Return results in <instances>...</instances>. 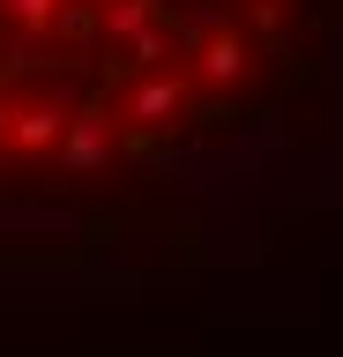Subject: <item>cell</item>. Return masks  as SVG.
<instances>
[{"mask_svg": "<svg viewBox=\"0 0 343 357\" xmlns=\"http://www.w3.org/2000/svg\"><path fill=\"white\" fill-rule=\"evenodd\" d=\"M343 0H0V238H149L328 164Z\"/></svg>", "mask_w": 343, "mask_h": 357, "instance_id": "6da1fadb", "label": "cell"}]
</instances>
